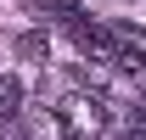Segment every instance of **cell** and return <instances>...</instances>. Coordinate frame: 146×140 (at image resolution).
Returning <instances> with one entry per match:
<instances>
[{"label":"cell","instance_id":"1","mask_svg":"<svg viewBox=\"0 0 146 140\" xmlns=\"http://www.w3.org/2000/svg\"><path fill=\"white\" fill-rule=\"evenodd\" d=\"M101 129H107V106H101V95L73 90V95L56 101V135H62V140H101Z\"/></svg>","mask_w":146,"mask_h":140},{"label":"cell","instance_id":"2","mask_svg":"<svg viewBox=\"0 0 146 140\" xmlns=\"http://www.w3.org/2000/svg\"><path fill=\"white\" fill-rule=\"evenodd\" d=\"M112 67L146 73V28H135V22H112Z\"/></svg>","mask_w":146,"mask_h":140},{"label":"cell","instance_id":"3","mask_svg":"<svg viewBox=\"0 0 146 140\" xmlns=\"http://www.w3.org/2000/svg\"><path fill=\"white\" fill-rule=\"evenodd\" d=\"M68 34H73V45L84 56H96V62H112V28H101V22H84V17H73L68 22Z\"/></svg>","mask_w":146,"mask_h":140},{"label":"cell","instance_id":"4","mask_svg":"<svg viewBox=\"0 0 146 140\" xmlns=\"http://www.w3.org/2000/svg\"><path fill=\"white\" fill-rule=\"evenodd\" d=\"M23 6H28L39 22H62V28H68L73 17H84V11H79V0H23Z\"/></svg>","mask_w":146,"mask_h":140},{"label":"cell","instance_id":"5","mask_svg":"<svg viewBox=\"0 0 146 140\" xmlns=\"http://www.w3.org/2000/svg\"><path fill=\"white\" fill-rule=\"evenodd\" d=\"M23 112V84L11 73H0V118H17Z\"/></svg>","mask_w":146,"mask_h":140},{"label":"cell","instance_id":"6","mask_svg":"<svg viewBox=\"0 0 146 140\" xmlns=\"http://www.w3.org/2000/svg\"><path fill=\"white\" fill-rule=\"evenodd\" d=\"M17 51L39 62V56H51V39H45V34H23V39H17Z\"/></svg>","mask_w":146,"mask_h":140}]
</instances>
